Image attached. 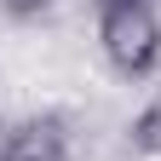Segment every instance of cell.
I'll use <instances>...</instances> for the list:
<instances>
[{
	"label": "cell",
	"mask_w": 161,
	"mask_h": 161,
	"mask_svg": "<svg viewBox=\"0 0 161 161\" xmlns=\"http://www.w3.org/2000/svg\"><path fill=\"white\" fill-rule=\"evenodd\" d=\"M0 6H6L12 17H40V12L52 6V0H0Z\"/></svg>",
	"instance_id": "obj_4"
},
{
	"label": "cell",
	"mask_w": 161,
	"mask_h": 161,
	"mask_svg": "<svg viewBox=\"0 0 161 161\" xmlns=\"http://www.w3.org/2000/svg\"><path fill=\"white\" fill-rule=\"evenodd\" d=\"M98 40H104V58L121 69V75H150L161 64V23L144 6H109L98 12Z\"/></svg>",
	"instance_id": "obj_1"
},
{
	"label": "cell",
	"mask_w": 161,
	"mask_h": 161,
	"mask_svg": "<svg viewBox=\"0 0 161 161\" xmlns=\"http://www.w3.org/2000/svg\"><path fill=\"white\" fill-rule=\"evenodd\" d=\"M98 12H109V6H144V0H92Z\"/></svg>",
	"instance_id": "obj_5"
},
{
	"label": "cell",
	"mask_w": 161,
	"mask_h": 161,
	"mask_svg": "<svg viewBox=\"0 0 161 161\" xmlns=\"http://www.w3.org/2000/svg\"><path fill=\"white\" fill-rule=\"evenodd\" d=\"M132 150H144V155H161V98L138 109V121H132Z\"/></svg>",
	"instance_id": "obj_3"
},
{
	"label": "cell",
	"mask_w": 161,
	"mask_h": 161,
	"mask_svg": "<svg viewBox=\"0 0 161 161\" xmlns=\"http://www.w3.org/2000/svg\"><path fill=\"white\" fill-rule=\"evenodd\" d=\"M64 155H69V138L58 115H29L0 138V161H64Z\"/></svg>",
	"instance_id": "obj_2"
}]
</instances>
